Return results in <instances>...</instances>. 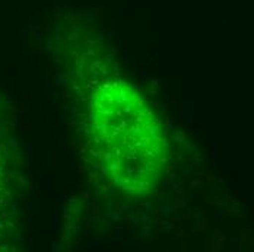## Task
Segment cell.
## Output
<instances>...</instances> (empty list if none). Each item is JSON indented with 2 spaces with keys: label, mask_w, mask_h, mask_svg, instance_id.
<instances>
[{
  "label": "cell",
  "mask_w": 254,
  "mask_h": 252,
  "mask_svg": "<svg viewBox=\"0 0 254 252\" xmlns=\"http://www.w3.org/2000/svg\"><path fill=\"white\" fill-rule=\"evenodd\" d=\"M97 154L114 182L128 194L152 190L167 160L165 137L151 108L123 82L100 86L91 103Z\"/></svg>",
  "instance_id": "6da1fadb"
}]
</instances>
